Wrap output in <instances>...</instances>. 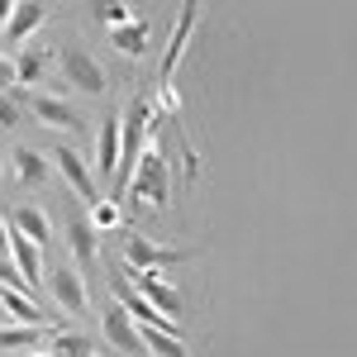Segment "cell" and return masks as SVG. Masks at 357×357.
Returning a JSON list of instances; mask_svg holds the SVG:
<instances>
[{
	"label": "cell",
	"instance_id": "52a82bcc",
	"mask_svg": "<svg viewBox=\"0 0 357 357\" xmlns=\"http://www.w3.org/2000/svg\"><path fill=\"white\" fill-rule=\"evenodd\" d=\"M33 114H38V124H48V129H62V134H86V119L67 100H57V96H33L29 100Z\"/></svg>",
	"mask_w": 357,
	"mask_h": 357
},
{
	"label": "cell",
	"instance_id": "277c9868",
	"mask_svg": "<svg viewBox=\"0 0 357 357\" xmlns=\"http://www.w3.org/2000/svg\"><path fill=\"white\" fill-rule=\"evenodd\" d=\"M110 291H114V301L129 310V319H138V329H162V333H172V338H181L176 319H167L162 310H153V305L143 301V291H129V281H124V276H114Z\"/></svg>",
	"mask_w": 357,
	"mask_h": 357
},
{
	"label": "cell",
	"instance_id": "83f0119b",
	"mask_svg": "<svg viewBox=\"0 0 357 357\" xmlns=\"http://www.w3.org/2000/svg\"><path fill=\"white\" fill-rule=\"evenodd\" d=\"M10 15H15V0H0V29L10 24Z\"/></svg>",
	"mask_w": 357,
	"mask_h": 357
},
{
	"label": "cell",
	"instance_id": "cb8c5ba5",
	"mask_svg": "<svg viewBox=\"0 0 357 357\" xmlns=\"http://www.w3.org/2000/svg\"><path fill=\"white\" fill-rule=\"evenodd\" d=\"M153 110H162V114H181V96L172 91V82L158 86V105H153Z\"/></svg>",
	"mask_w": 357,
	"mask_h": 357
},
{
	"label": "cell",
	"instance_id": "4316f807",
	"mask_svg": "<svg viewBox=\"0 0 357 357\" xmlns=\"http://www.w3.org/2000/svg\"><path fill=\"white\" fill-rule=\"evenodd\" d=\"M0 257H10V220H0Z\"/></svg>",
	"mask_w": 357,
	"mask_h": 357
},
{
	"label": "cell",
	"instance_id": "e0dca14e",
	"mask_svg": "<svg viewBox=\"0 0 357 357\" xmlns=\"http://www.w3.org/2000/svg\"><path fill=\"white\" fill-rule=\"evenodd\" d=\"M43 67H48V53L29 43V48H20V53H15V82H20V86H33L38 77H43Z\"/></svg>",
	"mask_w": 357,
	"mask_h": 357
},
{
	"label": "cell",
	"instance_id": "6da1fadb",
	"mask_svg": "<svg viewBox=\"0 0 357 357\" xmlns=\"http://www.w3.org/2000/svg\"><path fill=\"white\" fill-rule=\"evenodd\" d=\"M129 200L134 205H148V210H167V158H162L158 143H148L134 186H129Z\"/></svg>",
	"mask_w": 357,
	"mask_h": 357
},
{
	"label": "cell",
	"instance_id": "8fae6325",
	"mask_svg": "<svg viewBox=\"0 0 357 357\" xmlns=\"http://www.w3.org/2000/svg\"><path fill=\"white\" fill-rule=\"evenodd\" d=\"M134 281H138V291H143V301L153 305V310H162L167 319H176L186 305H181V291H172L167 281H158V272H134Z\"/></svg>",
	"mask_w": 357,
	"mask_h": 357
},
{
	"label": "cell",
	"instance_id": "ba28073f",
	"mask_svg": "<svg viewBox=\"0 0 357 357\" xmlns=\"http://www.w3.org/2000/svg\"><path fill=\"white\" fill-rule=\"evenodd\" d=\"M53 167L67 176V181H72V191L82 195V200H91V205H96V181H91V167H86V158L77 153V148H67V143H62V148H53Z\"/></svg>",
	"mask_w": 357,
	"mask_h": 357
},
{
	"label": "cell",
	"instance_id": "30bf717a",
	"mask_svg": "<svg viewBox=\"0 0 357 357\" xmlns=\"http://www.w3.org/2000/svg\"><path fill=\"white\" fill-rule=\"evenodd\" d=\"M195 20H200V5H181V15H176V29H172V43H167L162 53V82H172V72H176V62H181V53H186V43H191V29Z\"/></svg>",
	"mask_w": 357,
	"mask_h": 357
},
{
	"label": "cell",
	"instance_id": "7c38bea8",
	"mask_svg": "<svg viewBox=\"0 0 357 357\" xmlns=\"http://www.w3.org/2000/svg\"><path fill=\"white\" fill-rule=\"evenodd\" d=\"M67 243H72V257H77L82 267H91V262L100 257V234L91 229L86 215H72V220H67Z\"/></svg>",
	"mask_w": 357,
	"mask_h": 357
},
{
	"label": "cell",
	"instance_id": "44dd1931",
	"mask_svg": "<svg viewBox=\"0 0 357 357\" xmlns=\"http://www.w3.org/2000/svg\"><path fill=\"white\" fill-rule=\"evenodd\" d=\"M53 353L57 357H96L91 353V338H82V333H62V329H53Z\"/></svg>",
	"mask_w": 357,
	"mask_h": 357
},
{
	"label": "cell",
	"instance_id": "9a60e30c",
	"mask_svg": "<svg viewBox=\"0 0 357 357\" xmlns=\"http://www.w3.org/2000/svg\"><path fill=\"white\" fill-rule=\"evenodd\" d=\"M15 176H20V186H43L53 176V167L38 148H15Z\"/></svg>",
	"mask_w": 357,
	"mask_h": 357
},
{
	"label": "cell",
	"instance_id": "ac0fdd59",
	"mask_svg": "<svg viewBox=\"0 0 357 357\" xmlns=\"http://www.w3.org/2000/svg\"><path fill=\"white\" fill-rule=\"evenodd\" d=\"M110 43H114V48H119L124 57H143V53H148V24H143V20H134V24L114 29Z\"/></svg>",
	"mask_w": 357,
	"mask_h": 357
},
{
	"label": "cell",
	"instance_id": "7402d4cb",
	"mask_svg": "<svg viewBox=\"0 0 357 357\" xmlns=\"http://www.w3.org/2000/svg\"><path fill=\"white\" fill-rule=\"evenodd\" d=\"M91 229H96V234H100V229H119V200H110V195L96 200V205H91Z\"/></svg>",
	"mask_w": 357,
	"mask_h": 357
},
{
	"label": "cell",
	"instance_id": "5b68a950",
	"mask_svg": "<svg viewBox=\"0 0 357 357\" xmlns=\"http://www.w3.org/2000/svg\"><path fill=\"white\" fill-rule=\"evenodd\" d=\"M105 338H110V348H119V353H129V357L148 353V348H143V329L129 319V310H124L119 301L105 310Z\"/></svg>",
	"mask_w": 357,
	"mask_h": 357
},
{
	"label": "cell",
	"instance_id": "9c48e42d",
	"mask_svg": "<svg viewBox=\"0 0 357 357\" xmlns=\"http://www.w3.org/2000/svg\"><path fill=\"white\" fill-rule=\"evenodd\" d=\"M119 153H124V119L110 114L105 124H100V138H96V167H100V176H110L119 172Z\"/></svg>",
	"mask_w": 357,
	"mask_h": 357
},
{
	"label": "cell",
	"instance_id": "4fadbf2b",
	"mask_svg": "<svg viewBox=\"0 0 357 357\" xmlns=\"http://www.w3.org/2000/svg\"><path fill=\"white\" fill-rule=\"evenodd\" d=\"M43 20H48V10H43V5H33V0H24V5H15V15H10V24L0 29V38L24 43V38H33V33L43 29Z\"/></svg>",
	"mask_w": 357,
	"mask_h": 357
},
{
	"label": "cell",
	"instance_id": "3957f363",
	"mask_svg": "<svg viewBox=\"0 0 357 357\" xmlns=\"http://www.w3.org/2000/svg\"><path fill=\"white\" fill-rule=\"evenodd\" d=\"M124 257H129V276L134 272H153V267H176V262H186L191 257V248H167V243H153V238H143V234H129V243H124Z\"/></svg>",
	"mask_w": 357,
	"mask_h": 357
},
{
	"label": "cell",
	"instance_id": "d6986e66",
	"mask_svg": "<svg viewBox=\"0 0 357 357\" xmlns=\"http://www.w3.org/2000/svg\"><path fill=\"white\" fill-rule=\"evenodd\" d=\"M143 348L153 357H191V348H186L181 338H172V333H162V329H143Z\"/></svg>",
	"mask_w": 357,
	"mask_h": 357
},
{
	"label": "cell",
	"instance_id": "484cf974",
	"mask_svg": "<svg viewBox=\"0 0 357 357\" xmlns=\"http://www.w3.org/2000/svg\"><path fill=\"white\" fill-rule=\"evenodd\" d=\"M10 82H15V62L0 57V91H10Z\"/></svg>",
	"mask_w": 357,
	"mask_h": 357
},
{
	"label": "cell",
	"instance_id": "2e32d148",
	"mask_svg": "<svg viewBox=\"0 0 357 357\" xmlns=\"http://www.w3.org/2000/svg\"><path fill=\"white\" fill-rule=\"evenodd\" d=\"M0 305H5V314H10V319H20V324H43V314H38V301H33L29 291L0 286Z\"/></svg>",
	"mask_w": 357,
	"mask_h": 357
},
{
	"label": "cell",
	"instance_id": "7a4b0ae2",
	"mask_svg": "<svg viewBox=\"0 0 357 357\" xmlns=\"http://www.w3.org/2000/svg\"><path fill=\"white\" fill-rule=\"evenodd\" d=\"M57 67H62V77L77 86V91H86V96H105V91H110L105 67L86 53V48H77V43H67V48L57 53Z\"/></svg>",
	"mask_w": 357,
	"mask_h": 357
},
{
	"label": "cell",
	"instance_id": "d4e9b609",
	"mask_svg": "<svg viewBox=\"0 0 357 357\" xmlns=\"http://www.w3.org/2000/svg\"><path fill=\"white\" fill-rule=\"evenodd\" d=\"M100 20L110 24V33H114V29H124V24H134V15H129L124 5H105V10H100Z\"/></svg>",
	"mask_w": 357,
	"mask_h": 357
},
{
	"label": "cell",
	"instance_id": "5bb4252c",
	"mask_svg": "<svg viewBox=\"0 0 357 357\" xmlns=\"http://www.w3.org/2000/svg\"><path fill=\"white\" fill-rule=\"evenodd\" d=\"M10 229H20L29 243H38V248H48V243H53L48 215H43V210H33V205H15V210H10Z\"/></svg>",
	"mask_w": 357,
	"mask_h": 357
},
{
	"label": "cell",
	"instance_id": "603a6c76",
	"mask_svg": "<svg viewBox=\"0 0 357 357\" xmlns=\"http://www.w3.org/2000/svg\"><path fill=\"white\" fill-rule=\"evenodd\" d=\"M24 119V100L15 91H0V129H15Z\"/></svg>",
	"mask_w": 357,
	"mask_h": 357
},
{
	"label": "cell",
	"instance_id": "8992f818",
	"mask_svg": "<svg viewBox=\"0 0 357 357\" xmlns=\"http://www.w3.org/2000/svg\"><path fill=\"white\" fill-rule=\"evenodd\" d=\"M48 291H53L57 305H67V314H86L91 305H86V281L77 267H53L48 272Z\"/></svg>",
	"mask_w": 357,
	"mask_h": 357
},
{
	"label": "cell",
	"instance_id": "ffe728a7",
	"mask_svg": "<svg viewBox=\"0 0 357 357\" xmlns=\"http://www.w3.org/2000/svg\"><path fill=\"white\" fill-rule=\"evenodd\" d=\"M38 338H48L43 324H10V329H0V348H29Z\"/></svg>",
	"mask_w": 357,
	"mask_h": 357
},
{
	"label": "cell",
	"instance_id": "f1b7e54d",
	"mask_svg": "<svg viewBox=\"0 0 357 357\" xmlns=\"http://www.w3.org/2000/svg\"><path fill=\"white\" fill-rule=\"evenodd\" d=\"M29 357H57V353H29Z\"/></svg>",
	"mask_w": 357,
	"mask_h": 357
}]
</instances>
